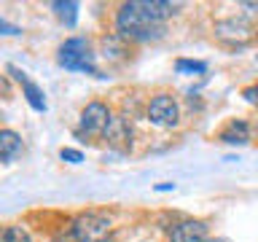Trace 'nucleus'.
Returning <instances> with one entry per match:
<instances>
[{
  "mask_svg": "<svg viewBox=\"0 0 258 242\" xmlns=\"http://www.w3.org/2000/svg\"><path fill=\"white\" fill-rule=\"evenodd\" d=\"M175 14L172 3L164 0H135L124 3L116 16V27L121 35L135 40H156L164 35V19Z\"/></svg>",
  "mask_w": 258,
  "mask_h": 242,
  "instance_id": "nucleus-1",
  "label": "nucleus"
},
{
  "mask_svg": "<svg viewBox=\"0 0 258 242\" xmlns=\"http://www.w3.org/2000/svg\"><path fill=\"white\" fill-rule=\"evenodd\" d=\"M59 65L64 70H81V73H92L97 76L94 68V54L86 38H70L59 46Z\"/></svg>",
  "mask_w": 258,
  "mask_h": 242,
  "instance_id": "nucleus-2",
  "label": "nucleus"
},
{
  "mask_svg": "<svg viewBox=\"0 0 258 242\" xmlns=\"http://www.w3.org/2000/svg\"><path fill=\"white\" fill-rule=\"evenodd\" d=\"M110 234V218L100 213H84L73 223V237L76 242H105Z\"/></svg>",
  "mask_w": 258,
  "mask_h": 242,
  "instance_id": "nucleus-3",
  "label": "nucleus"
},
{
  "mask_svg": "<svg viewBox=\"0 0 258 242\" xmlns=\"http://www.w3.org/2000/svg\"><path fill=\"white\" fill-rule=\"evenodd\" d=\"M148 118L159 127H175L177 121H180V108H177L175 97L156 94L148 105Z\"/></svg>",
  "mask_w": 258,
  "mask_h": 242,
  "instance_id": "nucleus-4",
  "label": "nucleus"
},
{
  "mask_svg": "<svg viewBox=\"0 0 258 242\" xmlns=\"http://www.w3.org/2000/svg\"><path fill=\"white\" fill-rule=\"evenodd\" d=\"M110 118L113 116H110L108 105L89 102L86 108H84V113H81V132H86V135H105Z\"/></svg>",
  "mask_w": 258,
  "mask_h": 242,
  "instance_id": "nucleus-5",
  "label": "nucleus"
},
{
  "mask_svg": "<svg viewBox=\"0 0 258 242\" xmlns=\"http://www.w3.org/2000/svg\"><path fill=\"white\" fill-rule=\"evenodd\" d=\"M169 242H207V226L202 221H180L169 231Z\"/></svg>",
  "mask_w": 258,
  "mask_h": 242,
  "instance_id": "nucleus-6",
  "label": "nucleus"
},
{
  "mask_svg": "<svg viewBox=\"0 0 258 242\" xmlns=\"http://www.w3.org/2000/svg\"><path fill=\"white\" fill-rule=\"evenodd\" d=\"M105 140H108L110 145H121V148H129L132 145V127H129L126 118H110L108 129H105Z\"/></svg>",
  "mask_w": 258,
  "mask_h": 242,
  "instance_id": "nucleus-7",
  "label": "nucleus"
},
{
  "mask_svg": "<svg viewBox=\"0 0 258 242\" xmlns=\"http://www.w3.org/2000/svg\"><path fill=\"white\" fill-rule=\"evenodd\" d=\"M221 143L226 145H245L250 143V127H247V121H242V118H231L229 124H226L221 129Z\"/></svg>",
  "mask_w": 258,
  "mask_h": 242,
  "instance_id": "nucleus-8",
  "label": "nucleus"
},
{
  "mask_svg": "<svg viewBox=\"0 0 258 242\" xmlns=\"http://www.w3.org/2000/svg\"><path fill=\"white\" fill-rule=\"evenodd\" d=\"M11 70V76L19 81L22 84V89H24V97H27V102L32 105V108L35 110H46V100H43V92H40V89L32 84V81L27 78V73H22L19 68H8Z\"/></svg>",
  "mask_w": 258,
  "mask_h": 242,
  "instance_id": "nucleus-9",
  "label": "nucleus"
},
{
  "mask_svg": "<svg viewBox=\"0 0 258 242\" xmlns=\"http://www.w3.org/2000/svg\"><path fill=\"white\" fill-rule=\"evenodd\" d=\"M22 148V140H19V135L11 132V129H3L0 132V159H11L16 156Z\"/></svg>",
  "mask_w": 258,
  "mask_h": 242,
  "instance_id": "nucleus-10",
  "label": "nucleus"
},
{
  "mask_svg": "<svg viewBox=\"0 0 258 242\" xmlns=\"http://www.w3.org/2000/svg\"><path fill=\"white\" fill-rule=\"evenodd\" d=\"M51 8L56 11V16H59V22H64L68 27H73L78 19V3H62V0H56V3H51Z\"/></svg>",
  "mask_w": 258,
  "mask_h": 242,
  "instance_id": "nucleus-11",
  "label": "nucleus"
},
{
  "mask_svg": "<svg viewBox=\"0 0 258 242\" xmlns=\"http://www.w3.org/2000/svg\"><path fill=\"white\" fill-rule=\"evenodd\" d=\"M0 242H30V234L22 226H6L0 231Z\"/></svg>",
  "mask_w": 258,
  "mask_h": 242,
  "instance_id": "nucleus-12",
  "label": "nucleus"
},
{
  "mask_svg": "<svg viewBox=\"0 0 258 242\" xmlns=\"http://www.w3.org/2000/svg\"><path fill=\"white\" fill-rule=\"evenodd\" d=\"M175 70L177 73H205L207 65L205 62H191V59H177L175 62Z\"/></svg>",
  "mask_w": 258,
  "mask_h": 242,
  "instance_id": "nucleus-13",
  "label": "nucleus"
},
{
  "mask_svg": "<svg viewBox=\"0 0 258 242\" xmlns=\"http://www.w3.org/2000/svg\"><path fill=\"white\" fill-rule=\"evenodd\" d=\"M62 159H68V161H73V164H78V161H84V153L81 151H73V148H62V153H59Z\"/></svg>",
  "mask_w": 258,
  "mask_h": 242,
  "instance_id": "nucleus-14",
  "label": "nucleus"
},
{
  "mask_svg": "<svg viewBox=\"0 0 258 242\" xmlns=\"http://www.w3.org/2000/svg\"><path fill=\"white\" fill-rule=\"evenodd\" d=\"M0 35H19V27L6 19H0Z\"/></svg>",
  "mask_w": 258,
  "mask_h": 242,
  "instance_id": "nucleus-15",
  "label": "nucleus"
},
{
  "mask_svg": "<svg viewBox=\"0 0 258 242\" xmlns=\"http://www.w3.org/2000/svg\"><path fill=\"white\" fill-rule=\"evenodd\" d=\"M242 94H245V100H247V102H258V86H247Z\"/></svg>",
  "mask_w": 258,
  "mask_h": 242,
  "instance_id": "nucleus-16",
  "label": "nucleus"
},
{
  "mask_svg": "<svg viewBox=\"0 0 258 242\" xmlns=\"http://www.w3.org/2000/svg\"><path fill=\"white\" fill-rule=\"evenodd\" d=\"M175 189V183H161V186H156V191H172Z\"/></svg>",
  "mask_w": 258,
  "mask_h": 242,
  "instance_id": "nucleus-17",
  "label": "nucleus"
},
{
  "mask_svg": "<svg viewBox=\"0 0 258 242\" xmlns=\"http://www.w3.org/2000/svg\"><path fill=\"white\" fill-rule=\"evenodd\" d=\"M213 242H229V239H213Z\"/></svg>",
  "mask_w": 258,
  "mask_h": 242,
  "instance_id": "nucleus-18",
  "label": "nucleus"
},
{
  "mask_svg": "<svg viewBox=\"0 0 258 242\" xmlns=\"http://www.w3.org/2000/svg\"><path fill=\"white\" fill-rule=\"evenodd\" d=\"M255 132H258V121H255Z\"/></svg>",
  "mask_w": 258,
  "mask_h": 242,
  "instance_id": "nucleus-19",
  "label": "nucleus"
}]
</instances>
